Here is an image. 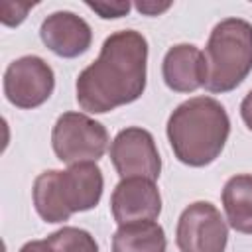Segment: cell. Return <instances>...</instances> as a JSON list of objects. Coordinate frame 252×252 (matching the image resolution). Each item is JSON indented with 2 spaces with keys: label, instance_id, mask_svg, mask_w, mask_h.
I'll return each mask as SVG.
<instances>
[{
  "label": "cell",
  "instance_id": "1",
  "mask_svg": "<svg viewBox=\"0 0 252 252\" xmlns=\"http://www.w3.org/2000/svg\"><path fill=\"white\" fill-rule=\"evenodd\" d=\"M148 41L136 30L110 33L98 57L85 67L75 83L83 110L104 114L138 100L146 91Z\"/></svg>",
  "mask_w": 252,
  "mask_h": 252
},
{
  "label": "cell",
  "instance_id": "17",
  "mask_svg": "<svg viewBox=\"0 0 252 252\" xmlns=\"http://www.w3.org/2000/svg\"><path fill=\"white\" fill-rule=\"evenodd\" d=\"M136 10L140 14H146V16H158L165 10H169L171 2H152V0H144V2H136L134 4Z\"/></svg>",
  "mask_w": 252,
  "mask_h": 252
},
{
  "label": "cell",
  "instance_id": "5",
  "mask_svg": "<svg viewBox=\"0 0 252 252\" xmlns=\"http://www.w3.org/2000/svg\"><path fill=\"white\" fill-rule=\"evenodd\" d=\"M51 146L63 163L96 161L106 152L108 132L85 112H63L53 124Z\"/></svg>",
  "mask_w": 252,
  "mask_h": 252
},
{
  "label": "cell",
  "instance_id": "4",
  "mask_svg": "<svg viewBox=\"0 0 252 252\" xmlns=\"http://www.w3.org/2000/svg\"><path fill=\"white\" fill-rule=\"evenodd\" d=\"M207 81L213 94L234 91L252 71V24L242 18L220 20L205 47Z\"/></svg>",
  "mask_w": 252,
  "mask_h": 252
},
{
  "label": "cell",
  "instance_id": "16",
  "mask_svg": "<svg viewBox=\"0 0 252 252\" xmlns=\"http://www.w3.org/2000/svg\"><path fill=\"white\" fill-rule=\"evenodd\" d=\"M87 6L96 12L102 20L122 18L130 12V2H87Z\"/></svg>",
  "mask_w": 252,
  "mask_h": 252
},
{
  "label": "cell",
  "instance_id": "8",
  "mask_svg": "<svg viewBox=\"0 0 252 252\" xmlns=\"http://www.w3.org/2000/svg\"><path fill=\"white\" fill-rule=\"evenodd\" d=\"M110 161L120 179L144 177L156 181L161 173V158L156 140L140 126H128L114 136L110 142Z\"/></svg>",
  "mask_w": 252,
  "mask_h": 252
},
{
  "label": "cell",
  "instance_id": "19",
  "mask_svg": "<svg viewBox=\"0 0 252 252\" xmlns=\"http://www.w3.org/2000/svg\"><path fill=\"white\" fill-rule=\"evenodd\" d=\"M18 252H55L47 240H30Z\"/></svg>",
  "mask_w": 252,
  "mask_h": 252
},
{
  "label": "cell",
  "instance_id": "14",
  "mask_svg": "<svg viewBox=\"0 0 252 252\" xmlns=\"http://www.w3.org/2000/svg\"><path fill=\"white\" fill-rule=\"evenodd\" d=\"M55 252H98L94 236L77 226H63L45 238Z\"/></svg>",
  "mask_w": 252,
  "mask_h": 252
},
{
  "label": "cell",
  "instance_id": "10",
  "mask_svg": "<svg viewBox=\"0 0 252 252\" xmlns=\"http://www.w3.org/2000/svg\"><path fill=\"white\" fill-rule=\"evenodd\" d=\"M39 37L51 53L63 59H75L91 47L93 30L81 16L59 10L41 22Z\"/></svg>",
  "mask_w": 252,
  "mask_h": 252
},
{
  "label": "cell",
  "instance_id": "18",
  "mask_svg": "<svg viewBox=\"0 0 252 252\" xmlns=\"http://www.w3.org/2000/svg\"><path fill=\"white\" fill-rule=\"evenodd\" d=\"M240 116H242L246 128L252 130V91H250V93L242 98V102H240Z\"/></svg>",
  "mask_w": 252,
  "mask_h": 252
},
{
  "label": "cell",
  "instance_id": "13",
  "mask_svg": "<svg viewBox=\"0 0 252 252\" xmlns=\"http://www.w3.org/2000/svg\"><path fill=\"white\" fill-rule=\"evenodd\" d=\"M167 240L156 220L118 224L112 236V252H165Z\"/></svg>",
  "mask_w": 252,
  "mask_h": 252
},
{
  "label": "cell",
  "instance_id": "3",
  "mask_svg": "<svg viewBox=\"0 0 252 252\" xmlns=\"http://www.w3.org/2000/svg\"><path fill=\"white\" fill-rule=\"evenodd\" d=\"M104 189L102 171L94 161L73 163L65 171L47 169L32 187L37 215L51 224L65 222L73 213L91 211L98 205Z\"/></svg>",
  "mask_w": 252,
  "mask_h": 252
},
{
  "label": "cell",
  "instance_id": "11",
  "mask_svg": "<svg viewBox=\"0 0 252 252\" xmlns=\"http://www.w3.org/2000/svg\"><path fill=\"white\" fill-rule=\"evenodd\" d=\"M161 75L171 91L193 93L205 87L207 81L205 53L193 43H177L163 55Z\"/></svg>",
  "mask_w": 252,
  "mask_h": 252
},
{
  "label": "cell",
  "instance_id": "2",
  "mask_svg": "<svg viewBox=\"0 0 252 252\" xmlns=\"http://www.w3.org/2000/svg\"><path fill=\"white\" fill-rule=\"evenodd\" d=\"M167 140L173 156L189 167L213 163L230 134V118L213 96H193L175 106L167 118Z\"/></svg>",
  "mask_w": 252,
  "mask_h": 252
},
{
  "label": "cell",
  "instance_id": "9",
  "mask_svg": "<svg viewBox=\"0 0 252 252\" xmlns=\"http://www.w3.org/2000/svg\"><path fill=\"white\" fill-rule=\"evenodd\" d=\"M110 211L118 224L156 220L161 213V195L156 181L144 177L120 179L110 197Z\"/></svg>",
  "mask_w": 252,
  "mask_h": 252
},
{
  "label": "cell",
  "instance_id": "6",
  "mask_svg": "<svg viewBox=\"0 0 252 252\" xmlns=\"http://www.w3.org/2000/svg\"><path fill=\"white\" fill-rule=\"evenodd\" d=\"M175 242L181 252H224L228 226L213 203L195 201L179 215Z\"/></svg>",
  "mask_w": 252,
  "mask_h": 252
},
{
  "label": "cell",
  "instance_id": "15",
  "mask_svg": "<svg viewBox=\"0 0 252 252\" xmlns=\"http://www.w3.org/2000/svg\"><path fill=\"white\" fill-rule=\"evenodd\" d=\"M33 8V4H20V2H4L2 4V24L8 28L20 26L28 12Z\"/></svg>",
  "mask_w": 252,
  "mask_h": 252
},
{
  "label": "cell",
  "instance_id": "7",
  "mask_svg": "<svg viewBox=\"0 0 252 252\" xmlns=\"http://www.w3.org/2000/svg\"><path fill=\"white\" fill-rule=\"evenodd\" d=\"M55 89L53 69L37 55H24L4 71V94L16 108L41 106Z\"/></svg>",
  "mask_w": 252,
  "mask_h": 252
},
{
  "label": "cell",
  "instance_id": "12",
  "mask_svg": "<svg viewBox=\"0 0 252 252\" xmlns=\"http://www.w3.org/2000/svg\"><path fill=\"white\" fill-rule=\"evenodd\" d=\"M222 207L228 224L242 234H252V175H232L222 187Z\"/></svg>",
  "mask_w": 252,
  "mask_h": 252
}]
</instances>
